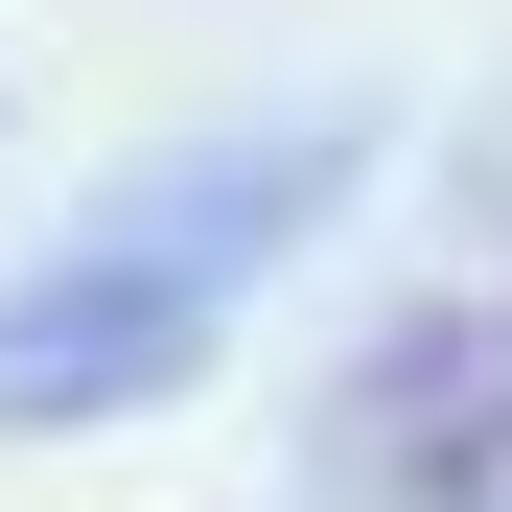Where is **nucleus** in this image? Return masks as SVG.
<instances>
[{"instance_id":"1","label":"nucleus","mask_w":512,"mask_h":512,"mask_svg":"<svg viewBox=\"0 0 512 512\" xmlns=\"http://www.w3.org/2000/svg\"><path fill=\"white\" fill-rule=\"evenodd\" d=\"M350 163H373L350 117H280V140H210V163H163V187H117L24 303H0V443L187 396V373H210V326L280 280L326 210H350Z\"/></svg>"},{"instance_id":"2","label":"nucleus","mask_w":512,"mask_h":512,"mask_svg":"<svg viewBox=\"0 0 512 512\" xmlns=\"http://www.w3.org/2000/svg\"><path fill=\"white\" fill-rule=\"evenodd\" d=\"M489 466H512V326L419 303L350 373V512H489Z\"/></svg>"}]
</instances>
